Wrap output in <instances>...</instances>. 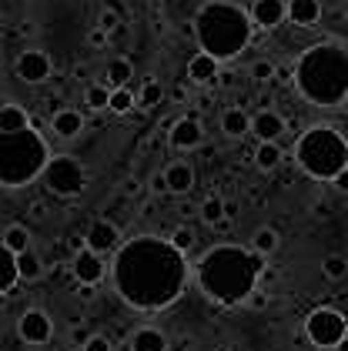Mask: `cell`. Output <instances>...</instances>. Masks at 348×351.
<instances>
[{
  "instance_id": "cell-26",
  "label": "cell",
  "mask_w": 348,
  "mask_h": 351,
  "mask_svg": "<svg viewBox=\"0 0 348 351\" xmlns=\"http://www.w3.org/2000/svg\"><path fill=\"white\" fill-rule=\"evenodd\" d=\"M17 265H21V281H40L44 278V261H40L37 251L17 254Z\"/></svg>"
},
{
  "instance_id": "cell-30",
  "label": "cell",
  "mask_w": 348,
  "mask_h": 351,
  "mask_svg": "<svg viewBox=\"0 0 348 351\" xmlns=\"http://www.w3.org/2000/svg\"><path fill=\"white\" fill-rule=\"evenodd\" d=\"M111 94H114V87H107V84H91L87 94H84V101H87L91 110H111Z\"/></svg>"
},
{
  "instance_id": "cell-42",
  "label": "cell",
  "mask_w": 348,
  "mask_h": 351,
  "mask_svg": "<svg viewBox=\"0 0 348 351\" xmlns=\"http://www.w3.org/2000/svg\"><path fill=\"white\" fill-rule=\"evenodd\" d=\"M332 184H335V188L342 191V194H348V167L342 171V174H338V178H335V181H332Z\"/></svg>"
},
{
  "instance_id": "cell-36",
  "label": "cell",
  "mask_w": 348,
  "mask_h": 351,
  "mask_svg": "<svg viewBox=\"0 0 348 351\" xmlns=\"http://www.w3.org/2000/svg\"><path fill=\"white\" fill-rule=\"evenodd\" d=\"M251 311H265L268 308V291H262V288H255L251 295H248V301H244Z\"/></svg>"
},
{
  "instance_id": "cell-20",
  "label": "cell",
  "mask_w": 348,
  "mask_h": 351,
  "mask_svg": "<svg viewBox=\"0 0 348 351\" xmlns=\"http://www.w3.org/2000/svg\"><path fill=\"white\" fill-rule=\"evenodd\" d=\"M321 17V3L318 0H288V21L298 27H312L318 24Z\"/></svg>"
},
{
  "instance_id": "cell-34",
  "label": "cell",
  "mask_w": 348,
  "mask_h": 351,
  "mask_svg": "<svg viewBox=\"0 0 348 351\" xmlns=\"http://www.w3.org/2000/svg\"><path fill=\"white\" fill-rule=\"evenodd\" d=\"M167 241L174 244V247H178V251H181V254H187V251H191V247H194V241H198V238H194V231H191V228H174V231H171V238H167Z\"/></svg>"
},
{
  "instance_id": "cell-23",
  "label": "cell",
  "mask_w": 348,
  "mask_h": 351,
  "mask_svg": "<svg viewBox=\"0 0 348 351\" xmlns=\"http://www.w3.org/2000/svg\"><path fill=\"white\" fill-rule=\"evenodd\" d=\"M24 128H30V117H27V110L21 108V104H3V110H0V131L3 134H14V131H24Z\"/></svg>"
},
{
  "instance_id": "cell-39",
  "label": "cell",
  "mask_w": 348,
  "mask_h": 351,
  "mask_svg": "<svg viewBox=\"0 0 348 351\" xmlns=\"http://www.w3.org/2000/svg\"><path fill=\"white\" fill-rule=\"evenodd\" d=\"M71 341H74L78 348H84V345L91 341V335H87V328H80V324H74V328H71Z\"/></svg>"
},
{
  "instance_id": "cell-13",
  "label": "cell",
  "mask_w": 348,
  "mask_h": 351,
  "mask_svg": "<svg viewBox=\"0 0 348 351\" xmlns=\"http://www.w3.org/2000/svg\"><path fill=\"white\" fill-rule=\"evenodd\" d=\"M171 147H178V151H194V147H201V141H205V131H201V121L198 117H181L174 128H171Z\"/></svg>"
},
{
  "instance_id": "cell-9",
  "label": "cell",
  "mask_w": 348,
  "mask_h": 351,
  "mask_svg": "<svg viewBox=\"0 0 348 351\" xmlns=\"http://www.w3.org/2000/svg\"><path fill=\"white\" fill-rule=\"evenodd\" d=\"M84 244L104 258V254H117L124 241H121V228H117V224H111V221H94V224L87 228Z\"/></svg>"
},
{
  "instance_id": "cell-37",
  "label": "cell",
  "mask_w": 348,
  "mask_h": 351,
  "mask_svg": "<svg viewBox=\"0 0 348 351\" xmlns=\"http://www.w3.org/2000/svg\"><path fill=\"white\" fill-rule=\"evenodd\" d=\"M97 27L107 30V34L114 37V34H121V21H117V14H111V10H104V14H101V24H97Z\"/></svg>"
},
{
  "instance_id": "cell-2",
  "label": "cell",
  "mask_w": 348,
  "mask_h": 351,
  "mask_svg": "<svg viewBox=\"0 0 348 351\" xmlns=\"http://www.w3.org/2000/svg\"><path fill=\"white\" fill-rule=\"evenodd\" d=\"M262 271H265V265H262L258 251H248L238 244H218L198 261L194 278H198V288L205 291L208 301L231 308V304L248 301V295L262 281Z\"/></svg>"
},
{
  "instance_id": "cell-31",
  "label": "cell",
  "mask_w": 348,
  "mask_h": 351,
  "mask_svg": "<svg viewBox=\"0 0 348 351\" xmlns=\"http://www.w3.org/2000/svg\"><path fill=\"white\" fill-rule=\"evenodd\" d=\"M134 104H137V97H134L131 87H114V94H111V114H131Z\"/></svg>"
},
{
  "instance_id": "cell-25",
  "label": "cell",
  "mask_w": 348,
  "mask_h": 351,
  "mask_svg": "<svg viewBox=\"0 0 348 351\" xmlns=\"http://www.w3.org/2000/svg\"><path fill=\"white\" fill-rule=\"evenodd\" d=\"M10 251H17V254H24V251H30V231H27L24 224H7L3 228V241Z\"/></svg>"
},
{
  "instance_id": "cell-6",
  "label": "cell",
  "mask_w": 348,
  "mask_h": 351,
  "mask_svg": "<svg viewBox=\"0 0 348 351\" xmlns=\"http://www.w3.org/2000/svg\"><path fill=\"white\" fill-rule=\"evenodd\" d=\"M298 167L315 181H335L348 167V141L335 128H308L294 144Z\"/></svg>"
},
{
  "instance_id": "cell-5",
  "label": "cell",
  "mask_w": 348,
  "mask_h": 351,
  "mask_svg": "<svg viewBox=\"0 0 348 351\" xmlns=\"http://www.w3.org/2000/svg\"><path fill=\"white\" fill-rule=\"evenodd\" d=\"M51 164L47 144L34 128L14 131L0 137V184L7 191H17L40 178Z\"/></svg>"
},
{
  "instance_id": "cell-11",
  "label": "cell",
  "mask_w": 348,
  "mask_h": 351,
  "mask_svg": "<svg viewBox=\"0 0 348 351\" xmlns=\"http://www.w3.org/2000/svg\"><path fill=\"white\" fill-rule=\"evenodd\" d=\"M17 331H21V338H24L27 345H47V341H51V335H54V322L44 315V311L30 308V311L21 315Z\"/></svg>"
},
{
  "instance_id": "cell-16",
  "label": "cell",
  "mask_w": 348,
  "mask_h": 351,
  "mask_svg": "<svg viewBox=\"0 0 348 351\" xmlns=\"http://www.w3.org/2000/svg\"><path fill=\"white\" fill-rule=\"evenodd\" d=\"M21 281V265H17V251H10L7 244H0V291L7 298H14Z\"/></svg>"
},
{
  "instance_id": "cell-15",
  "label": "cell",
  "mask_w": 348,
  "mask_h": 351,
  "mask_svg": "<svg viewBox=\"0 0 348 351\" xmlns=\"http://www.w3.org/2000/svg\"><path fill=\"white\" fill-rule=\"evenodd\" d=\"M251 134L258 137V141H278V137L285 134V117L278 110H258L251 117Z\"/></svg>"
},
{
  "instance_id": "cell-35",
  "label": "cell",
  "mask_w": 348,
  "mask_h": 351,
  "mask_svg": "<svg viewBox=\"0 0 348 351\" xmlns=\"http://www.w3.org/2000/svg\"><path fill=\"white\" fill-rule=\"evenodd\" d=\"M251 77H255V81H271V77H275V64H271V60H255V64H251Z\"/></svg>"
},
{
  "instance_id": "cell-43",
  "label": "cell",
  "mask_w": 348,
  "mask_h": 351,
  "mask_svg": "<svg viewBox=\"0 0 348 351\" xmlns=\"http://www.w3.org/2000/svg\"><path fill=\"white\" fill-rule=\"evenodd\" d=\"M187 348H191V345H187V338H181V341H174L167 351H187Z\"/></svg>"
},
{
  "instance_id": "cell-17",
  "label": "cell",
  "mask_w": 348,
  "mask_h": 351,
  "mask_svg": "<svg viewBox=\"0 0 348 351\" xmlns=\"http://www.w3.org/2000/svg\"><path fill=\"white\" fill-rule=\"evenodd\" d=\"M164 178H167V191H171V194H187V191L194 188V181H198L194 167L187 161L167 164V167H164Z\"/></svg>"
},
{
  "instance_id": "cell-29",
  "label": "cell",
  "mask_w": 348,
  "mask_h": 351,
  "mask_svg": "<svg viewBox=\"0 0 348 351\" xmlns=\"http://www.w3.org/2000/svg\"><path fill=\"white\" fill-rule=\"evenodd\" d=\"M131 77H134V67L128 57H114V60L107 64V81H111V87H128Z\"/></svg>"
},
{
  "instance_id": "cell-1",
  "label": "cell",
  "mask_w": 348,
  "mask_h": 351,
  "mask_svg": "<svg viewBox=\"0 0 348 351\" xmlns=\"http://www.w3.org/2000/svg\"><path fill=\"white\" fill-rule=\"evenodd\" d=\"M111 278L124 304L137 311H164L185 291L187 261L171 241L141 234L121 244V251L114 254Z\"/></svg>"
},
{
  "instance_id": "cell-10",
  "label": "cell",
  "mask_w": 348,
  "mask_h": 351,
  "mask_svg": "<svg viewBox=\"0 0 348 351\" xmlns=\"http://www.w3.org/2000/svg\"><path fill=\"white\" fill-rule=\"evenodd\" d=\"M14 71H17V77H21L24 84H44L47 77H51L54 64L44 51H24V54L17 57Z\"/></svg>"
},
{
  "instance_id": "cell-33",
  "label": "cell",
  "mask_w": 348,
  "mask_h": 351,
  "mask_svg": "<svg viewBox=\"0 0 348 351\" xmlns=\"http://www.w3.org/2000/svg\"><path fill=\"white\" fill-rule=\"evenodd\" d=\"M161 97H164V87H161L154 77H148V81L141 84L137 104H141V108H154V104H161Z\"/></svg>"
},
{
  "instance_id": "cell-7",
  "label": "cell",
  "mask_w": 348,
  "mask_h": 351,
  "mask_svg": "<svg viewBox=\"0 0 348 351\" xmlns=\"http://www.w3.org/2000/svg\"><path fill=\"white\" fill-rule=\"evenodd\" d=\"M44 184L57 197H74V194L87 188V171L71 154H57V158H51L47 171H44Z\"/></svg>"
},
{
  "instance_id": "cell-45",
  "label": "cell",
  "mask_w": 348,
  "mask_h": 351,
  "mask_svg": "<svg viewBox=\"0 0 348 351\" xmlns=\"http://www.w3.org/2000/svg\"><path fill=\"white\" fill-rule=\"evenodd\" d=\"M345 104H348V94H345Z\"/></svg>"
},
{
  "instance_id": "cell-27",
  "label": "cell",
  "mask_w": 348,
  "mask_h": 351,
  "mask_svg": "<svg viewBox=\"0 0 348 351\" xmlns=\"http://www.w3.org/2000/svg\"><path fill=\"white\" fill-rule=\"evenodd\" d=\"M251 251H258L262 258H271L278 251V231L275 228H258L251 234Z\"/></svg>"
},
{
  "instance_id": "cell-22",
  "label": "cell",
  "mask_w": 348,
  "mask_h": 351,
  "mask_svg": "<svg viewBox=\"0 0 348 351\" xmlns=\"http://www.w3.org/2000/svg\"><path fill=\"white\" fill-rule=\"evenodd\" d=\"M221 131H224L228 137L251 134V117H248L241 108H228L224 114H221Z\"/></svg>"
},
{
  "instance_id": "cell-41",
  "label": "cell",
  "mask_w": 348,
  "mask_h": 351,
  "mask_svg": "<svg viewBox=\"0 0 348 351\" xmlns=\"http://www.w3.org/2000/svg\"><path fill=\"white\" fill-rule=\"evenodd\" d=\"M151 191H154V194H164V191H167V178H164V171H158V174L151 178Z\"/></svg>"
},
{
  "instance_id": "cell-18",
  "label": "cell",
  "mask_w": 348,
  "mask_h": 351,
  "mask_svg": "<svg viewBox=\"0 0 348 351\" xmlns=\"http://www.w3.org/2000/svg\"><path fill=\"white\" fill-rule=\"evenodd\" d=\"M218 67H221V60L211 54H205V51H198V54L187 60V77L194 84H208L218 77Z\"/></svg>"
},
{
  "instance_id": "cell-21",
  "label": "cell",
  "mask_w": 348,
  "mask_h": 351,
  "mask_svg": "<svg viewBox=\"0 0 348 351\" xmlns=\"http://www.w3.org/2000/svg\"><path fill=\"white\" fill-rule=\"evenodd\" d=\"M167 338L161 335L158 328H137L131 335V351H167Z\"/></svg>"
},
{
  "instance_id": "cell-38",
  "label": "cell",
  "mask_w": 348,
  "mask_h": 351,
  "mask_svg": "<svg viewBox=\"0 0 348 351\" xmlns=\"http://www.w3.org/2000/svg\"><path fill=\"white\" fill-rule=\"evenodd\" d=\"M84 351H114V348H111V341L104 335H91V341L84 345Z\"/></svg>"
},
{
  "instance_id": "cell-28",
  "label": "cell",
  "mask_w": 348,
  "mask_h": 351,
  "mask_svg": "<svg viewBox=\"0 0 348 351\" xmlns=\"http://www.w3.org/2000/svg\"><path fill=\"white\" fill-rule=\"evenodd\" d=\"M198 215H201V221H205V224H211V228H214L221 217H228V201H221L218 194H211V197H205V201H201Z\"/></svg>"
},
{
  "instance_id": "cell-8",
  "label": "cell",
  "mask_w": 348,
  "mask_h": 351,
  "mask_svg": "<svg viewBox=\"0 0 348 351\" xmlns=\"http://www.w3.org/2000/svg\"><path fill=\"white\" fill-rule=\"evenodd\" d=\"M305 335L315 348H335L348 335V318L335 308H315L305 318Z\"/></svg>"
},
{
  "instance_id": "cell-46",
  "label": "cell",
  "mask_w": 348,
  "mask_h": 351,
  "mask_svg": "<svg viewBox=\"0 0 348 351\" xmlns=\"http://www.w3.org/2000/svg\"><path fill=\"white\" fill-rule=\"evenodd\" d=\"M80 351H84V348H80Z\"/></svg>"
},
{
  "instance_id": "cell-14",
  "label": "cell",
  "mask_w": 348,
  "mask_h": 351,
  "mask_svg": "<svg viewBox=\"0 0 348 351\" xmlns=\"http://www.w3.org/2000/svg\"><path fill=\"white\" fill-rule=\"evenodd\" d=\"M288 17V0H251V21L262 30L278 27Z\"/></svg>"
},
{
  "instance_id": "cell-19",
  "label": "cell",
  "mask_w": 348,
  "mask_h": 351,
  "mask_svg": "<svg viewBox=\"0 0 348 351\" xmlns=\"http://www.w3.org/2000/svg\"><path fill=\"white\" fill-rule=\"evenodd\" d=\"M51 131L57 137H64V141H74V137L84 131V117H80L78 110H71V108L57 110V114L51 117Z\"/></svg>"
},
{
  "instance_id": "cell-44",
  "label": "cell",
  "mask_w": 348,
  "mask_h": 351,
  "mask_svg": "<svg viewBox=\"0 0 348 351\" xmlns=\"http://www.w3.org/2000/svg\"><path fill=\"white\" fill-rule=\"evenodd\" d=\"M335 351H348V335L342 338V341H338V345H335Z\"/></svg>"
},
{
  "instance_id": "cell-24",
  "label": "cell",
  "mask_w": 348,
  "mask_h": 351,
  "mask_svg": "<svg viewBox=\"0 0 348 351\" xmlns=\"http://www.w3.org/2000/svg\"><path fill=\"white\" fill-rule=\"evenodd\" d=\"M281 144L278 141H258V147H255V164L262 167V171H275L278 164H281Z\"/></svg>"
},
{
  "instance_id": "cell-4",
  "label": "cell",
  "mask_w": 348,
  "mask_h": 351,
  "mask_svg": "<svg viewBox=\"0 0 348 351\" xmlns=\"http://www.w3.org/2000/svg\"><path fill=\"white\" fill-rule=\"evenodd\" d=\"M251 24L255 21L251 14H244V7L228 3V0H211L194 17V37L205 54L231 60L251 44Z\"/></svg>"
},
{
  "instance_id": "cell-40",
  "label": "cell",
  "mask_w": 348,
  "mask_h": 351,
  "mask_svg": "<svg viewBox=\"0 0 348 351\" xmlns=\"http://www.w3.org/2000/svg\"><path fill=\"white\" fill-rule=\"evenodd\" d=\"M87 40H91V44H94V47H104L107 40H111V34H107V30H91V37H87Z\"/></svg>"
},
{
  "instance_id": "cell-12",
  "label": "cell",
  "mask_w": 348,
  "mask_h": 351,
  "mask_svg": "<svg viewBox=\"0 0 348 351\" xmlns=\"http://www.w3.org/2000/svg\"><path fill=\"white\" fill-rule=\"evenodd\" d=\"M71 274L78 278L80 285H101L104 281V261H101V254L91 251V247L78 251L71 258Z\"/></svg>"
},
{
  "instance_id": "cell-32",
  "label": "cell",
  "mask_w": 348,
  "mask_h": 351,
  "mask_svg": "<svg viewBox=\"0 0 348 351\" xmlns=\"http://www.w3.org/2000/svg\"><path fill=\"white\" fill-rule=\"evenodd\" d=\"M321 274H325L328 281H342L348 274V258H342V254H328V258L321 261Z\"/></svg>"
},
{
  "instance_id": "cell-3",
  "label": "cell",
  "mask_w": 348,
  "mask_h": 351,
  "mask_svg": "<svg viewBox=\"0 0 348 351\" xmlns=\"http://www.w3.org/2000/svg\"><path fill=\"white\" fill-rule=\"evenodd\" d=\"M294 87L315 108H338L348 94V51L338 44H315L294 64Z\"/></svg>"
}]
</instances>
